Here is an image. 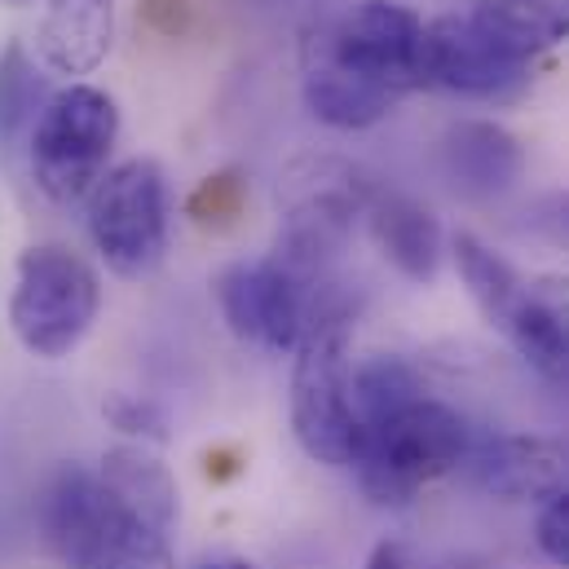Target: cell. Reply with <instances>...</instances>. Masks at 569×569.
Listing matches in <instances>:
<instances>
[{"label": "cell", "mask_w": 569, "mask_h": 569, "mask_svg": "<svg viewBox=\"0 0 569 569\" xmlns=\"http://www.w3.org/2000/svg\"><path fill=\"white\" fill-rule=\"evenodd\" d=\"M349 322H353L349 300L318 283L309 327L296 345V367H291V432L300 450L327 468H353L362 446V425L353 407Z\"/></svg>", "instance_id": "6da1fadb"}, {"label": "cell", "mask_w": 569, "mask_h": 569, "mask_svg": "<svg viewBox=\"0 0 569 569\" xmlns=\"http://www.w3.org/2000/svg\"><path fill=\"white\" fill-rule=\"evenodd\" d=\"M472 437H477V428L455 407H446L437 398H416L411 407L362 428V446L353 459L358 486L380 508L411 503L428 481L459 472Z\"/></svg>", "instance_id": "7a4b0ae2"}, {"label": "cell", "mask_w": 569, "mask_h": 569, "mask_svg": "<svg viewBox=\"0 0 569 569\" xmlns=\"http://www.w3.org/2000/svg\"><path fill=\"white\" fill-rule=\"evenodd\" d=\"M98 309L102 283L80 252L62 243H36L18 257L9 291V331L31 358H71L93 331Z\"/></svg>", "instance_id": "3957f363"}, {"label": "cell", "mask_w": 569, "mask_h": 569, "mask_svg": "<svg viewBox=\"0 0 569 569\" xmlns=\"http://www.w3.org/2000/svg\"><path fill=\"white\" fill-rule=\"evenodd\" d=\"M116 138H120V107L107 89L80 80L58 89L27 138L36 190L58 208L84 203L93 186L107 177Z\"/></svg>", "instance_id": "277c9868"}, {"label": "cell", "mask_w": 569, "mask_h": 569, "mask_svg": "<svg viewBox=\"0 0 569 569\" xmlns=\"http://www.w3.org/2000/svg\"><path fill=\"white\" fill-rule=\"evenodd\" d=\"M84 221L98 257L120 279H146L168 257L172 234V190L154 159H124L84 199Z\"/></svg>", "instance_id": "5b68a950"}, {"label": "cell", "mask_w": 569, "mask_h": 569, "mask_svg": "<svg viewBox=\"0 0 569 569\" xmlns=\"http://www.w3.org/2000/svg\"><path fill=\"white\" fill-rule=\"evenodd\" d=\"M459 279L486 322H495L508 345L552 385L569 393V327L557 318V309L526 283L499 252H490L477 234H455L450 243Z\"/></svg>", "instance_id": "8992f818"}, {"label": "cell", "mask_w": 569, "mask_h": 569, "mask_svg": "<svg viewBox=\"0 0 569 569\" xmlns=\"http://www.w3.org/2000/svg\"><path fill=\"white\" fill-rule=\"evenodd\" d=\"M425 31L428 22L416 9L398 0H362L327 36V53L353 76L402 98L411 89H428Z\"/></svg>", "instance_id": "52a82bcc"}, {"label": "cell", "mask_w": 569, "mask_h": 569, "mask_svg": "<svg viewBox=\"0 0 569 569\" xmlns=\"http://www.w3.org/2000/svg\"><path fill=\"white\" fill-rule=\"evenodd\" d=\"M318 287L300 283L283 266L270 261H239L217 274V305L226 327L266 353H296Z\"/></svg>", "instance_id": "ba28073f"}, {"label": "cell", "mask_w": 569, "mask_h": 569, "mask_svg": "<svg viewBox=\"0 0 569 569\" xmlns=\"http://www.w3.org/2000/svg\"><path fill=\"white\" fill-rule=\"evenodd\" d=\"M124 535V512L116 508L98 468L62 463L40 495V539L62 569H102Z\"/></svg>", "instance_id": "9c48e42d"}, {"label": "cell", "mask_w": 569, "mask_h": 569, "mask_svg": "<svg viewBox=\"0 0 569 569\" xmlns=\"http://www.w3.org/2000/svg\"><path fill=\"white\" fill-rule=\"evenodd\" d=\"M425 80L459 98L508 102L530 84V62L486 40L472 18H437L425 31Z\"/></svg>", "instance_id": "30bf717a"}, {"label": "cell", "mask_w": 569, "mask_h": 569, "mask_svg": "<svg viewBox=\"0 0 569 569\" xmlns=\"http://www.w3.org/2000/svg\"><path fill=\"white\" fill-rule=\"evenodd\" d=\"M362 181L345 177V181H322L309 194H300L291 203V212L283 217L279 230V252L274 261L283 266L287 274H296L300 283L318 287L327 279V266L349 248L353 239V221L367 203Z\"/></svg>", "instance_id": "8fae6325"}, {"label": "cell", "mask_w": 569, "mask_h": 569, "mask_svg": "<svg viewBox=\"0 0 569 569\" xmlns=\"http://www.w3.org/2000/svg\"><path fill=\"white\" fill-rule=\"evenodd\" d=\"M459 472L495 499H552L569 486L566 441L521 437V432H481L472 437Z\"/></svg>", "instance_id": "7c38bea8"}, {"label": "cell", "mask_w": 569, "mask_h": 569, "mask_svg": "<svg viewBox=\"0 0 569 569\" xmlns=\"http://www.w3.org/2000/svg\"><path fill=\"white\" fill-rule=\"evenodd\" d=\"M116 40V0H44L36 53L53 76H93Z\"/></svg>", "instance_id": "4fadbf2b"}, {"label": "cell", "mask_w": 569, "mask_h": 569, "mask_svg": "<svg viewBox=\"0 0 569 569\" xmlns=\"http://www.w3.org/2000/svg\"><path fill=\"white\" fill-rule=\"evenodd\" d=\"M526 154L521 142L490 120H459L441 138V172L446 181L468 199H495L508 194L521 181Z\"/></svg>", "instance_id": "5bb4252c"}, {"label": "cell", "mask_w": 569, "mask_h": 569, "mask_svg": "<svg viewBox=\"0 0 569 569\" xmlns=\"http://www.w3.org/2000/svg\"><path fill=\"white\" fill-rule=\"evenodd\" d=\"M362 212H367V230H371L376 248L385 252V261L402 279H411V283H432L437 279L441 257H446V239H441V226L425 203L371 186Z\"/></svg>", "instance_id": "9a60e30c"}, {"label": "cell", "mask_w": 569, "mask_h": 569, "mask_svg": "<svg viewBox=\"0 0 569 569\" xmlns=\"http://www.w3.org/2000/svg\"><path fill=\"white\" fill-rule=\"evenodd\" d=\"M98 477L107 481L124 521L172 535V526H177V477L154 455V446H138V441L111 446L98 463Z\"/></svg>", "instance_id": "2e32d148"}, {"label": "cell", "mask_w": 569, "mask_h": 569, "mask_svg": "<svg viewBox=\"0 0 569 569\" xmlns=\"http://www.w3.org/2000/svg\"><path fill=\"white\" fill-rule=\"evenodd\" d=\"M393 102H398V93L353 76L327 49H318L309 58V67H305V107L327 129H340V133L371 129L393 111Z\"/></svg>", "instance_id": "e0dca14e"}, {"label": "cell", "mask_w": 569, "mask_h": 569, "mask_svg": "<svg viewBox=\"0 0 569 569\" xmlns=\"http://www.w3.org/2000/svg\"><path fill=\"white\" fill-rule=\"evenodd\" d=\"M468 18L486 40L521 62L569 36V0H481Z\"/></svg>", "instance_id": "ac0fdd59"}, {"label": "cell", "mask_w": 569, "mask_h": 569, "mask_svg": "<svg viewBox=\"0 0 569 569\" xmlns=\"http://www.w3.org/2000/svg\"><path fill=\"white\" fill-rule=\"evenodd\" d=\"M49 84L36 67V58L27 53L22 40H9L0 53V150H18L27 146L44 102H49Z\"/></svg>", "instance_id": "d6986e66"}, {"label": "cell", "mask_w": 569, "mask_h": 569, "mask_svg": "<svg viewBox=\"0 0 569 569\" xmlns=\"http://www.w3.org/2000/svg\"><path fill=\"white\" fill-rule=\"evenodd\" d=\"M416 398H425L420 376L407 358L398 353H371L367 362L353 367V407H358V425L371 428L376 420L411 407Z\"/></svg>", "instance_id": "ffe728a7"}, {"label": "cell", "mask_w": 569, "mask_h": 569, "mask_svg": "<svg viewBox=\"0 0 569 569\" xmlns=\"http://www.w3.org/2000/svg\"><path fill=\"white\" fill-rule=\"evenodd\" d=\"M102 416H107V425L116 428V432H124L138 446H163L172 437V420H168L163 402H154L146 393H124V389L107 393Z\"/></svg>", "instance_id": "44dd1931"}, {"label": "cell", "mask_w": 569, "mask_h": 569, "mask_svg": "<svg viewBox=\"0 0 569 569\" xmlns=\"http://www.w3.org/2000/svg\"><path fill=\"white\" fill-rule=\"evenodd\" d=\"M102 569H177L172 557V535L163 530H146L124 521V535L116 543V552L102 561Z\"/></svg>", "instance_id": "7402d4cb"}, {"label": "cell", "mask_w": 569, "mask_h": 569, "mask_svg": "<svg viewBox=\"0 0 569 569\" xmlns=\"http://www.w3.org/2000/svg\"><path fill=\"white\" fill-rule=\"evenodd\" d=\"M239 203H243V181L230 177V172H221V177H208V181L194 190L190 212H194V221H203V226H221V221L239 217Z\"/></svg>", "instance_id": "603a6c76"}, {"label": "cell", "mask_w": 569, "mask_h": 569, "mask_svg": "<svg viewBox=\"0 0 569 569\" xmlns=\"http://www.w3.org/2000/svg\"><path fill=\"white\" fill-rule=\"evenodd\" d=\"M539 552L552 566L569 569V486L557 490L552 499H543V512H539Z\"/></svg>", "instance_id": "cb8c5ba5"}, {"label": "cell", "mask_w": 569, "mask_h": 569, "mask_svg": "<svg viewBox=\"0 0 569 569\" xmlns=\"http://www.w3.org/2000/svg\"><path fill=\"white\" fill-rule=\"evenodd\" d=\"M535 291L557 309V318L569 327V274L566 279H543V283H535Z\"/></svg>", "instance_id": "d4e9b609"}, {"label": "cell", "mask_w": 569, "mask_h": 569, "mask_svg": "<svg viewBox=\"0 0 569 569\" xmlns=\"http://www.w3.org/2000/svg\"><path fill=\"white\" fill-rule=\"evenodd\" d=\"M367 569H416V566H411V557H407L398 543H380V548L371 552Z\"/></svg>", "instance_id": "484cf974"}, {"label": "cell", "mask_w": 569, "mask_h": 569, "mask_svg": "<svg viewBox=\"0 0 569 569\" xmlns=\"http://www.w3.org/2000/svg\"><path fill=\"white\" fill-rule=\"evenodd\" d=\"M203 569H257L252 561H208Z\"/></svg>", "instance_id": "4316f807"}, {"label": "cell", "mask_w": 569, "mask_h": 569, "mask_svg": "<svg viewBox=\"0 0 569 569\" xmlns=\"http://www.w3.org/2000/svg\"><path fill=\"white\" fill-rule=\"evenodd\" d=\"M561 221H566V226H569V194H566V199H561Z\"/></svg>", "instance_id": "83f0119b"}, {"label": "cell", "mask_w": 569, "mask_h": 569, "mask_svg": "<svg viewBox=\"0 0 569 569\" xmlns=\"http://www.w3.org/2000/svg\"><path fill=\"white\" fill-rule=\"evenodd\" d=\"M0 4H9V9H22V4H31V0H0Z\"/></svg>", "instance_id": "f1b7e54d"}, {"label": "cell", "mask_w": 569, "mask_h": 569, "mask_svg": "<svg viewBox=\"0 0 569 569\" xmlns=\"http://www.w3.org/2000/svg\"><path fill=\"white\" fill-rule=\"evenodd\" d=\"M566 450H569V441H566Z\"/></svg>", "instance_id": "f546056e"}]
</instances>
